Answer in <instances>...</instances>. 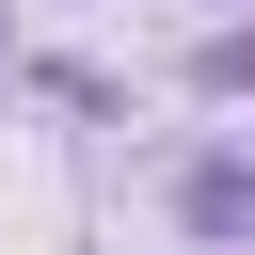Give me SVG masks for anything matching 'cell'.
Segmentation results:
<instances>
[{
  "label": "cell",
  "mask_w": 255,
  "mask_h": 255,
  "mask_svg": "<svg viewBox=\"0 0 255 255\" xmlns=\"http://www.w3.org/2000/svg\"><path fill=\"white\" fill-rule=\"evenodd\" d=\"M175 207H191L207 239H239V223H255V175H239V159H191V191H175Z\"/></svg>",
  "instance_id": "6da1fadb"
},
{
  "label": "cell",
  "mask_w": 255,
  "mask_h": 255,
  "mask_svg": "<svg viewBox=\"0 0 255 255\" xmlns=\"http://www.w3.org/2000/svg\"><path fill=\"white\" fill-rule=\"evenodd\" d=\"M207 96H255V32H223V48H207Z\"/></svg>",
  "instance_id": "7a4b0ae2"
}]
</instances>
